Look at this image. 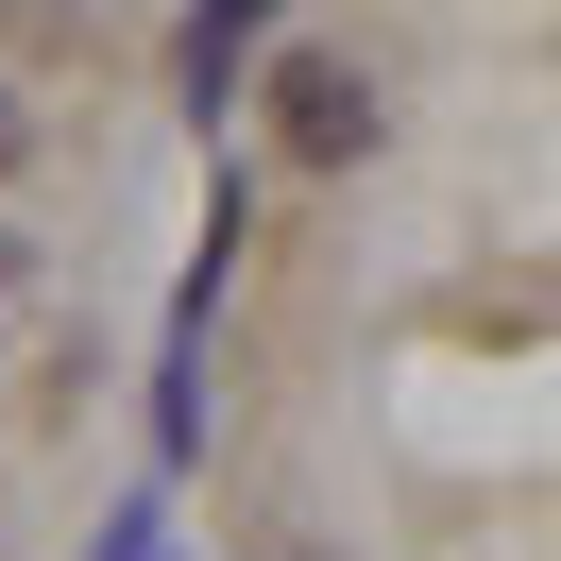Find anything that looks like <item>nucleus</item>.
Returning <instances> with one entry per match:
<instances>
[{"label": "nucleus", "instance_id": "nucleus-1", "mask_svg": "<svg viewBox=\"0 0 561 561\" xmlns=\"http://www.w3.org/2000/svg\"><path fill=\"white\" fill-rule=\"evenodd\" d=\"M273 137L307 153V171H341V153H375V85H357L341 51H289L273 69Z\"/></svg>", "mask_w": 561, "mask_h": 561}]
</instances>
